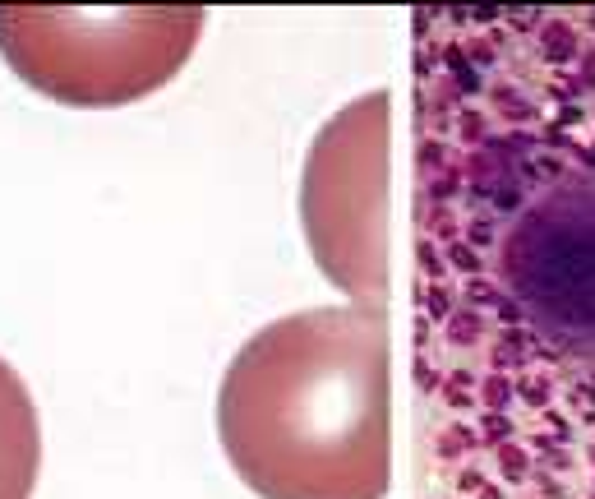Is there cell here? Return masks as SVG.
I'll use <instances>...</instances> for the list:
<instances>
[{"mask_svg": "<svg viewBox=\"0 0 595 499\" xmlns=\"http://www.w3.org/2000/svg\"><path fill=\"white\" fill-rule=\"evenodd\" d=\"M217 435L259 499H383L393 485L383 305H323L259 328L222 374Z\"/></svg>", "mask_w": 595, "mask_h": 499, "instance_id": "6da1fadb", "label": "cell"}, {"mask_svg": "<svg viewBox=\"0 0 595 499\" xmlns=\"http://www.w3.org/2000/svg\"><path fill=\"white\" fill-rule=\"evenodd\" d=\"M203 10H0V56L65 107H125L180 74Z\"/></svg>", "mask_w": 595, "mask_h": 499, "instance_id": "7a4b0ae2", "label": "cell"}, {"mask_svg": "<svg viewBox=\"0 0 595 499\" xmlns=\"http://www.w3.org/2000/svg\"><path fill=\"white\" fill-rule=\"evenodd\" d=\"M388 176L393 93L374 88L314 134L300 176V222L314 264L355 305L388 301Z\"/></svg>", "mask_w": 595, "mask_h": 499, "instance_id": "3957f363", "label": "cell"}, {"mask_svg": "<svg viewBox=\"0 0 595 499\" xmlns=\"http://www.w3.org/2000/svg\"><path fill=\"white\" fill-rule=\"evenodd\" d=\"M42 471V425L28 384L0 356V499H32Z\"/></svg>", "mask_w": 595, "mask_h": 499, "instance_id": "277c9868", "label": "cell"}, {"mask_svg": "<svg viewBox=\"0 0 595 499\" xmlns=\"http://www.w3.org/2000/svg\"><path fill=\"white\" fill-rule=\"evenodd\" d=\"M545 42H550V61H567V56H572V32L567 28H559V23H554L550 32H545Z\"/></svg>", "mask_w": 595, "mask_h": 499, "instance_id": "5b68a950", "label": "cell"}, {"mask_svg": "<svg viewBox=\"0 0 595 499\" xmlns=\"http://www.w3.org/2000/svg\"><path fill=\"white\" fill-rule=\"evenodd\" d=\"M475 333H480V324H475V314H457V319L448 324V338H452V343H471Z\"/></svg>", "mask_w": 595, "mask_h": 499, "instance_id": "8992f818", "label": "cell"}, {"mask_svg": "<svg viewBox=\"0 0 595 499\" xmlns=\"http://www.w3.org/2000/svg\"><path fill=\"white\" fill-rule=\"evenodd\" d=\"M415 254H420V264H425L429 278H443V264H439V254H434V245H429V241H415Z\"/></svg>", "mask_w": 595, "mask_h": 499, "instance_id": "52a82bcc", "label": "cell"}, {"mask_svg": "<svg viewBox=\"0 0 595 499\" xmlns=\"http://www.w3.org/2000/svg\"><path fill=\"white\" fill-rule=\"evenodd\" d=\"M448 259H452V264H461L466 273H475V268H480V259H475V254L461 245V241H452V245H448Z\"/></svg>", "mask_w": 595, "mask_h": 499, "instance_id": "ba28073f", "label": "cell"}, {"mask_svg": "<svg viewBox=\"0 0 595 499\" xmlns=\"http://www.w3.org/2000/svg\"><path fill=\"white\" fill-rule=\"evenodd\" d=\"M439 143H425V148H420V167H425V172H434V167H439Z\"/></svg>", "mask_w": 595, "mask_h": 499, "instance_id": "9c48e42d", "label": "cell"}, {"mask_svg": "<svg viewBox=\"0 0 595 499\" xmlns=\"http://www.w3.org/2000/svg\"><path fill=\"white\" fill-rule=\"evenodd\" d=\"M452 194H457V176H452V181H448V176L434 181V199H452Z\"/></svg>", "mask_w": 595, "mask_h": 499, "instance_id": "30bf717a", "label": "cell"}, {"mask_svg": "<svg viewBox=\"0 0 595 499\" xmlns=\"http://www.w3.org/2000/svg\"><path fill=\"white\" fill-rule=\"evenodd\" d=\"M485 398H489V403H503V398H508V389L499 384V379H489V384H485Z\"/></svg>", "mask_w": 595, "mask_h": 499, "instance_id": "8fae6325", "label": "cell"}, {"mask_svg": "<svg viewBox=\"0 0 595 499\" xmlns=\"http://www.w3.org/2000/svg\"><path fill=\"white\" fill-rule=\"evenodd\" d=\"M471 301H494V287H485V282H471Z\"/></svg>", "mask_w": 595, "mask_h": 499, "instance_id": "7c38bea8", "label": "cell"}, {"mask_svg": "<svg viewBox=\"0 0 595 499\" xmlns=\"http://www.w3.org/2000/svg\"><path fill=\"white\" fill-rule=\"evenodd\" d=\"M429 310H434V314H448V292H434V296H429Z\"/></svg>", "mask_w": 595, "mask_h": 499, "instance_id": "4fadbf2b", "label": "cell"}, {"mask_svg": "<svg viewBox=\"0 0 595 499\" xmlns=\"http://www.w3.org/2000/svg\"><path fill=\"white\" fill-rule=\"evenodd\" d=\"M471 241H475V245H485V241H489V222H475V227H471Z\"/></svg>", "mask_w": 595, "mask_h": 499, "instance_id": "5bb4252c", "label": "cell"}, {"mask_svg": "<svg viewBox=\"0 0 595 499\" xmlns=\"http://www.w3.org/2000/svg\"><path fill=\"white\" fill-rule=\"evenodd\" d=\"M591 28H595V14H591Z\"/></svg>", "mask_w": 595, "mask_h": 499, "instance_id": "9a60e30c", "label": "cell"}]
</instances>
